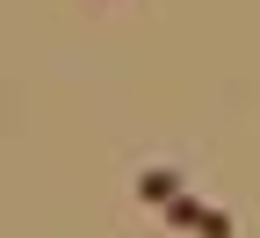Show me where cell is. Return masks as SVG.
<instances>
[{"label": "cell", "instance_id": "obj_1", "mask_svg": "<svg viewBox=\"0 0 260 238\" xmlns=\"http://www.w3.org/2000/svg\"><path fill=\"white\" fill-rule=\"evenodd\" d=\"M174 195H188L181 188V174H174V166H145V174H138V202H159V210H167V202Z\"/></svg>", "mask_w": 260, "mask_h": 238}, {"label": "cell", "instance_id": "obj_2", "mask_svg": "<svg viewBox=\"0 0 260 238\" xmlns=\"http://www.w3.org/2000/svg\"><path fill=\"white\" fill-rule=\"evenodd\" d=\"M203 210H210V202H195V195H174V202H167V224H174V231H195V224H203Z\"/></svg>", "mask_w": 260, "mask_h": 238}, {"label": "cell", "instance_id": "obj_3", "mask_svg": "<svg viewBox=\"0 0 260 238\" xmlns=\"http://www.w3.org/2000/svg\"><path fill=\"white\" fill-rule=\"evenodd\" d=\"M195 238H239V231H232V210H217V202H210L203 224H195Z\"/></svg>", "mask_w": 260, "mask_h": 238}]
</instances>
